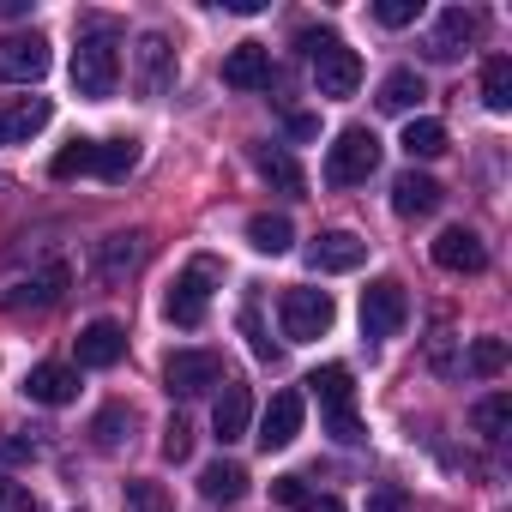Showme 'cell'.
<instances>
[{"label": "cell", "mask_w": 512, "mask_h": 512, "mask_svg": "<svg viewBox=\"0 0 512 512\" xmlns=\"http://www.w3.org/2000/svg\"><path fill=\"white\" fill-rule=\"evenodd\" d=\"M115 37H121V25H115V19H103V13H91V19L79 25V49H73V91H79V97H91V103L115 97V79H121Z\"/></svg>", "instance_id": "obj_1"}, {"label": "cell", "mask_w": 512, "mask_h": 512, "mask_svg": "<svg viewBox=\"0 0 512 512\" xmlns=\"http://www.w3.org/2000/svg\"><path fill=\"white\" fill-rule=\"evenodd\" d=\"M302 49H308V61H314L320 97H332V103L356 97V85H362V55H356L338 31H302Z\"/></svg>", "instance_id": "obj_2"}, {"label": "cell", "mask_w": 512, "mask_h": 512, "mask_svg": "<svg viewBox=\"0 0 512 512\" xmlns=\"http://www.w3.org/2000/svg\"><path fill=\"white\" fill-rule=\"evenodd\" d=\"M308 392L320 398L326 428H332V440H338V446H356V440L368 434V428L356 422V380H350V368H344V362H332V368L308 374Z\"/></svg>", "instance_id": "obj_3"}, {"label": "cell", "mask_w": 512, "mask_h": 512, "mask_svg": "<svg viewBox=\"0 0 512 512\" xmlns=\"http://www.w3.org/2000/svg\"><path fill=\"white\" fill-rule=\"evenodd\" d=\"M374 169H380V139L368 127H344L326 151V181L332 187H362Z\"/></svg>", "instance_id": "obj_4"}, {"label": "cell", "mask_w": 512, "mask_h": 512, "mask_svg": "<svg viewBox=\"0 0 512 512\" xmlns=\"http://www.w3.org/2000/svg\"><path fill=\"white\" fill-rule=\"evenodd\" d=\"M332 320H338V308H332L326 290H284V302H278V326H284L290 344H314V338H326Z\"/></svg>", "instance_id": "obj_5"}, {"label": "cell", "mask_w": 512, "mask_h": 512, "mask_svg": "<svg viewBox=\"0 0 512 512\" xmlns=\"http://www.w3.org/2000/svg\"><path fill=\"white\" fill-rule=\"evenodd\" d=\"M404 320H410V296H404V284H398V278H374V284L362 290V338L386 344V338L404 332Z\"/></svg>", "instance_id": "obj_6"}, {"label": "cell", "mask_w": 512, "mask_h": 512, "mask_svg": "<svg viewBox=\"0 0 512 512\" xmlns=\"http://www.w3.org/2000/svg\"><path fill=\"white\" fill-rule=\"evenodd\" d=\"M211 278H217V266H211V260H193V266L169 284V296H163V320H169V326H199L205 308H211Z\"/></svg>", "instance_id": "obj_7"}, {"label": "cell", "mask_w": 512, "mask_h": 512, "mask_svg": "<svg viewBox=\"0 0 512 512\" xmlns=\"http://www.w3.org/2000/svg\"><path fill=\"white\" fill-rule=\"evenodd\" d=\"M163 386H169L175 398H199V392L223 386V356H217V350H175V356L163 362Z\"/></svg>", "instance_id": "obj_8"}, {"label": "cell", "mask_w": 512, "mask_h": 512, "mask_svg": "<svg viewBox=\"0 0 512 512\" xmlns=\"http://www.w3.org/2000/svg\"><path fill=\"white\" fill-rule=\"evenodd\" d=\"M43 73H49V37H37V31L0 37V79L7 85H37Z\"/></svg>", "instance_id": "obj_9"}, {"label": "cell", "mask_w": 512, "mask_h": 512, "mask_svg": "<svg viewBox=\"0 0 512 512\" xmlns=\"http://www.w3.org/2000/svg\"><path fill=\"white\" fill-rule=\"evenodd\" d=\"M302 410H308V404H302V392H290V386H284V392H272V404H266L260 434H253V440H260L266 452H284V446L302 434Z\"/></svg>", "instance_id": "obj_10"}, {"label": "cell", "mask_w": 512, "mask_h": 512, "mask_svg": "<svg viewBox=\"0 0 512 512\" xmlns=\"http://www.w3.org/2000/svg\"><path fill=\"white\" fill-rule=\"evenodd\" d=\"M49 115H55L49 97H7L0 103V145H31L49 127Z\"/></svg>", "instance_id": "obj_11"}, {"label": "cell", "mask_w": 512, "mask_h": 512, "mask_svg": "<svg viewBox=\"0 0 512 512\" xmlns=\"http://www.w3.org/2000/svg\"><path fill=\"white\" fill-rule=\"evenodd\" d=\"M223 85L229 91H266L272 85V49L266 43H235L223 55Z\"/></svg>", "instance_id": "obj_12"}, {"label": "cell", "mask_w": 512, "mask_h": 512, "mask_svg": "<svg viewBox=\"0 0 512 512\" xmlns=\"http://www.w3.org/2000/svg\"><path fill=\"white\" fill-rule=\"evenodd\" d=\"M362 260H368V241L350 235V229H326V235H314V247H308V266H314V272H356Z\"/></svg>", "instance_id": "obj_13"}, {"label": "cell", "mask_w": 512, "mask_h": 512, "mask_svg": "<svg viewBox=\"0 0 512 512\" xmlns=\"http://www.w3.org/2000/svg\"><path fill=\"white\" fill-rule=\"evenodd\" d=\"M434 266H446V272H482V266H488V247H482L476 229L452 223V229L434 235Z\"/></svg>", "instance_id": "obj_14"}, {"label": "cell", "mask_w": 512, "mask_h": 512, "mask_svg": "<svg viewBox=\"0 0 512 512\" xmlns=\"http://www.w3.org/2000/svg\"><path fill=\"white\" fill-rule=\"evenodd\" d=\"M133 61H139V91L145 97H163L169 85H175V49H169V37H139V49H133Z\"/></svg>", "instance_id": "obj_15"}, {"label": "cell", "mask_w": 512, "mask_h": 512, "mask_svg": "<svg viewBox=\"0 0 512 512\" xmlns=\"http://www.w3.org/2000/svg\"><path fill=\"white\" fill-rule=\"evenodd\" d=\"M440 199H446V187H440L434 175L404 169V175L392 181V211H398V217H434V211H440Z\"/></svg>", "instance_id": "obj_16"}, {"label": "cell", "mask_w": 512, "mask_h": 512, "mask_svg": "<svg viewBox=\"0 0 512 512\" xmlns=\"http://www.w3.org/2000/svg\"><path fill=\"white\" fill-rule=\"evenodd\" d=\"M247 422H253V392H247L241 380H223L217 410H211V434L229 446V440H241V434H247Z\"/></svg>", "instance_id": "obj_17"}, {"label": "cell", "mask_w": 512, "mask_h": 512, "mask_svg": "<svg viewBox=\"0 0 512 512\" xmlns=\"http://www.w3.org/2000/svg\"><path fill=\"white\" fill-rule=\"evenodd\" d=\"M127 356V332L115 320H91L79 332V368H115Z\"/></svg>", "instance_id": "obj_18"}, {"label": "cell", "mask_w": 512, "mask_h": 512, "mask_svg": "<svg viewBox=\"0 0 512 512\" xmlns=\"http://www.w3.org/2000/svg\"><path fill=\"white\" fill-rule=\"evenodd\" d=\"M25 398H31V404L61 410V404H73V398H79V374H73V368H61V362H43V368H31V374H25Z\"/></svg>", "instance_id": "obj_19"}, {"label": "cell", "mask_w": 512, "mask_h": 512, "mask_svg": "<svg viewBox=\"0 0 512 512\" xmlns=\"http://www.w3.org/2000/svg\"><path fill=\"white\" fill-rule=\"evenodd\" d=\"M67 284H73V272H67V266H43L37 278H25V284H13V296H7V308H55V302L67 296Z\"/></svg>", "instance_id": "obj_20"}, {"label": "cell", "mask_w": 512, "mask_h": 512, "mask_svg": "<svg viewBox=\"0 0 512 512\" xmlns=\"http://www.w3.org/2000/svg\"><path fill=\"white\" fill-rule=\"evenodd\" d=\"M199 494H205L211 506H235V500L247 494V470H241L235 458H217V464L199 470Z\"/></svg>", "instance_id": "obj_21"}, {"label": "cell", "mask_w": 512, "mask_h": 512, "mask_svg": "<svg viewBox=\"0 0 512 512\" xmlns=\"http://www.w3.org/2000/svg\"><path fill=\"white\" fill-rule=\"evenodd\" d=\"M253 169H260L278 193H296L302 199V187H308V175H302V163L290 157V151H278V145H253Z\"/></svg>", "instance_id": "obj_22"}, {"label": "cell", "mask_w": 512, "mask_h": 512, "mask_svg": "<svg viewBox=\"0 0 512 512\" xmlns=\"http://www.w3.org/2000/svg\"><path fill=\"white\" fill-rule=\"evenodd\" d=\"M476 37V13H464V7H446L440 13V31L428 37V55L434 61H458V49Z\"/></svg>", "instance_id": "obj_23"}, {"label": "cell", "mask_w": 512, "mask_h": 512, "mask_svg": "<svg viewBox=\"0 0 512 512\" xmlns=\"http://www.w3.org/2000/svg\"><path fill=\"white\" fill-rule=\"evenodd\" d=\"M145 260V235H109L103 247H97V272L115 284V278H127L133 266Z\"/></svg>", "instance_id": "obj_24"}, {"label": "cell", "mask_w": 512, "mask_h": 512, "mask_svg": "<svg viewBox=\"0 0 512 512\" xmlns=\"http://www.w3.org/2000/svg\"><path fill=\"white\" fill-rule=\"evenodd\" d=\"M422 97H428V91H422V73H416V67H398V73L380 79V109H386V115H410Z\"/></svg>", "instance_id": "obj_25"}, {"label": "cell", "mask_w": 512, "mask_h": 512, "mask_svg": "<svg viewBox=\"0 0 512 512\" xmlns=\"http://www.w3.org/2000/svg\"><path fill=\"white\" fill-rule=\"evenodd\" d=\"M133 169H139V139H103V145H97L91 175H103V181H127Z\"/></svg>", "instance_id": "obj_26"}, {"label": "cell", "mask_w": 512, "mask_h": 512, "mask_svg": "<svg viewBox=\"0 0 512 512\" xmlns=\"http://www.w3.org/2000/svg\"><path fill=\"white\" fill-rule=\"evenodd\" d=\"M247 241L260 247V253H290L296 229H290V217H278V211H260V217L247 223Z\"/></svg>", "instance_id": "obj_27"}, {"label": "cell", "mask_w": 512, "mask_h": 512, "mask_svg": "<svg viewBox=\"0 0 512 512\" xmlns=\"http://www.w3.org/2000/svg\"><path fill=\"white\" fill-rule=\"evenodd\" d=\"M482 103H488L494 115H506V109H512V61H506V55L482 61Z\"/></svg>", "instance_id": "obj_28"}, {"label": "cell", "mask_w": 512, "mask_h": 512, "mask_svg": "<svg viewBox=\"0 0 512 512\" xmlns=\"http://www.w3.org/2000/svg\"><path fill=\"white\" fill-rule=\"evenodd\" d=\"M127 428H133V410H127V404H103V410H97V422H91L97 452H115V446L127 440Z\"/></svg>", "instance_id": "obj_29"}, {"label": "cell", "mask_w": 512, "mask_h": 512, "mask_svg": "<svg viewBox=\"0 0 512 512\" xmlns=\"http://www.w3.org/2000/svg\"><path fill=\"white\" fill-rule=\"evenodd\" d=\"M398 145L410 151V163H416V157H440V151H446V127L422 115V121H410V127H404V139H398Z\"/></svg>", "instance_id": "obj_30"}, {"label": "cell", "mask_w": 512, "mask_h": 512, "mask_svg": "<svg viewBox=\"0 0 512 512\" xmlns=\"http://www.w3.org/2000/svg\"><path fill=\"white\" fill-rule=\"evenodd\" d=\"M470 422H476V434H488V440H506V428H512V398H506V392L482 398V404L470 410Z\"/></svg>", "instance_id": "obj_31"}, {"label": "cell", "mask_w": 512, "mask_h": 512, "mask_svg": "<svg viewBox=\"0 0 512 512\" xmlns=\"http://www.w3.org/2000/svg\"><path fill=\"white\" fill-rule=\"evenodd\" d=\"M121 512H175V506H169L163 482H151V476H133V482L121 488Z\"/></svg>", "instance_id": "obj_32"}, {"label": "cell", "mask_w": 512, "mask_h": 512, "mask_svg": "<svg viewBox=\"0 0 512 512\" xmlns=\"http://www.w3.org/2000/svg\"><path fill=\"white\" fill-rule=\"evenodd\" d=\"M91 163H97V145H91V139H73V145L55 151L49 175H55V181H73V175H91Z\"/></svg>", "instance_id": "obj_33"}, {"label": "cell", "mask_w": 512, "mask_h": 512, "mask_svg": "<svg viewBox=\"0 0 512 512\" xmlns=\"http://www.w3.org/2000/svg\"><path fill=\"white\" fill-rule=\"evenodd\" d=\"M464 368H470L476 380H494V374L506 368V338H476L470 356H464Z\"/></svg>", "instance_id": "obj_34"}, {"label": "cell", "mask_w": 512, "mask_h": 512, "mask_svg": "<svg viewBox=\"0 0 512 512\" xmlns=\"http://www.w3.org/2000/svg\"><path fill=\"white\" fill-rule=\"evenodd\" d=\"M163 458H169V464H187V458H193V428H187V416H169V428H163Z\"/></svg>", "instance_id": "obj_35"}, {"label": "cell", "mask_w": 512, "mask_h": 512, "mask_svg": "<svg viewBox=\"0 0 512 512\" xmlns=\"http://www.w3.org/2000/svg\"><path fill=\"white\" fill-rule=\"evenodd\" d=\"M374 19L392 25V31H404V25L422 19V0H374Z\"/></svg>", "instance_id": "obj_36"}, {"label": "cell", "mask_w": 512, "mask_h": 512, "mask_svg": "<svg viewBox=\"0 0 512 512\" xmlns=\"http://www.w3.org/2000/svg\"><path fill=\"white\" fill-rule=\"evenodd\" d=\"M272 500H278V506H302V500H308L302 476H272Z\"/></svg>", "instance_id": "obj_37"}, {"label": "cell", "mask_w": 512, "mask_h": 512, "mask_svg": "<svg viewBox=\"0 0 512 512\" xmlns=\"http://www.w3.org/2000/svg\"><path fill=\"white\" fill-rule=\"evenodd\" d=\"M368 512H404V488H392V482H380V488L368 494Z\"/></svg>", "instance_id": "obj_38"}, {"label": "cell", "mask_w": 512, "mask_h": 512, "mask_svg": "<svg viewBox=\"0 0 512 512\" xmlns=\"http://www.w3.org/2000/svg\"><path fill=\"white\" fill-rule=\"evenodd\" d=\"M0 512H37V500L19 482H0Z\"/></svg>", "instance_id": "obj_39"}, {"label": "cell", "mask_w": 512, "mask_h": 512, "mask_svg": "<svg viewBox=\"0 0 512 512\" xmlns=\"http://www.w3.org/2000/svg\"><path fill=\"white\" fill-rule=\"evenodd\" d=\"M19 458H37V440H25V434H7V440H0V464H19Z\"/></svg>", "instance_id": "obj_40"}, {"label": "cell", "mask_w": 512, "mask_h": 512, "mask_svg": "<svg viewBox=\"0 0 512 512\" xmlns=\"http://www.w3.org/2000/svg\"><path fill=\"white\" fill-rule=\"evenodd\" d=\"M296 512H344V500H338V494H308Z\"/></svg>", "instance_id": "obj_41"}, {"label": "cell", "mask_w": 512, "mask_h": 512, "mask_svg": "<svg viewBox=\"0 0 512 512\" xmlns=\"http://www.w3.org/2000/svg\"><path fill=\"white\" fill-rule=\"evenodd\" d=\"M241 326H247V338H253V356H272V338H266V332H260V320H253V314H247V320H241Z\"/></svg>", "instance_id": "obj_42"}, {"label": "cell", "mask_w": 512, "mask_h": 512, "mask_svg": "<svg viewBox=\"0 0 512 512\" xmlns=\"http://www.w3.org/2000/svg\"><path fill=\"white\" fill-rule=\"evenodd\" d=\"M217 7H223V13H241V19H247V13H266V0H217Z\"/></svg>", "instance_id": "obj_43"}, {"label": "cell", "mask_w": 512, "mask_h": 512, "mask_svg": "<svg viewBox=\"0 0 512 512\" xmlns=\"http://www.w3.org/2000/svg\"><path fill=\"white\" fill-rule=\"evenodd\" d=\"M290 133H296V139H314V133H320V121H314V115H290Z\"/></svg>", "instance_id": "obj_44"}, {"label": "cell", "mask_w": 512, "mask_h": 512, "mask_svg": "<svg viewBox=\"0 0 512 512\" xmlns=\"http://www.w3.org/2000/svg\"><path fill=\"white\" fill-rule=\"evenodd\" d=\"M0 13H7V19H25V13H31V0H0Z\"/></svg>", "instance_id": "obj_45"}]
</instances>
